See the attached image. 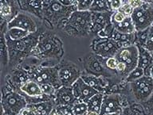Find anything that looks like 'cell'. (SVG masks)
I'll return each instance as SVG.
<instances>
[{"mask_svg": "<svg viewBox=\"0 0 153 115\" xmlns=\"http://www.w3.org/2000/svg\"><path fill=\"white\" fill-rule=\"evenodd\" d=\"M75 10L76 5L65 7L57 0H43V16L53 24H58L64 20L68 21Z\"/></svg>", "mask_w": 153, "mask_h": 115, "instance_id": "obj_1", "label": "cell"}, {"mask_svg": "<svg viewBox=\"0 0 153 115\" xmlns=\"http://www.w3.org/2000/svg\"><path fill=\"white\" fill-rule=\"evenodd\" d=\"M92 24V12L75 10L67 21V26L76 35H85L90 32Z\"/></svg>", "mask_w": 153, "mask_h": 115, "instance_id": "obj_2", "label": "cell"}, {"mask_svg": "<svg viewBox=\"0 0 153 115\" xmlns=\"http://www.w3.org/2000/svg\"><path fill=\"white\" fill-rule=\"evenodd\" d=\"M131 18L136 32L148 29L153 24V8L148 3H145L140 7L134 9Z\"/></svg>", "mask_w": 153, "mask_h": 115, "instance_id": "obj_3", "label": "cell"}, {"mask_svg": "<svg viewBox=\"0 0 153 115\" xmlns=\"http://www.w3.org/2000/svg\"><path fill=\"white\" fill-rule=\"evenodd\" d=\"M2 106L6 115H19L27 106L26 98L16 92H10L2 96Z\"/></svg>", "mask_w": 153, "mask_h": 115, "instance_id": "obj_4", "label": "cell"}, {"mask_svg": "<svg viewBox=\"0 0 153 115\" xmlns=\"http://www.w3.org/2000/svg\"><path fill=\"white\" fill-rule=\"evenodd\" d=\"M119 62L125 64L127 67V76L132 72L139 64V48L136 45L122 47L114 56Z\"/></svg>", "mask_w": 153, "mask_h": 115, "instance_id": "obj_5", "label": "cell"}, {"mask_svg": "<svg viewBox=\"0 0 153 115\" xmlns=\"http://www.w3.org/2000/svg\"><path fill=\"white\" fill-rule=\"evenodd\" d=\"M35 48L38 54L50 57L58 56L60 53H62V47L59 45L58 39L50 35L41 37Z\"/></svg>", "mask_w": 153, "mask_h": 115, "instance_id": "obj_6", "label": "cell"}, {"mask_svg": "<svg viewBox=\"0 0 153 115\" xmlns=\"http://www.w3.org/2000/svg\"><path fill=\"white\" fill-rule=\"evenodd\" d=\"M122 47L112 38H99L93 45V52L102 58L113 57Z\"/></svg>", "mask_w": 153, "mask_h": 115, "instance_id": "obj_7", "label": "cell"}, {"mask_svg": "<svg viewBox=\"0 0 153 115\" xmlns=\"http://www.w3.org/2000/svg\"><path fill=\"white\" fill-rule=\"evenodd\" d=\"M58 67H42L33 74V81L39 84H48L58 89L62 86L58 74Z\"/></svg>", "mask_w": 153, "mask_h": 115, "instance_id": "obj_8", "label": "cell"}, {"mask_svg": "<svg viewBox=\"0 0 153 115\" xmlns=\"http://www.w3.org/2000/svg\"><path fill=\"white\" fill-rule=\"evenodd\" d=\"M58 74L62 86H72L81 76V71L76 65L68 63L58 67Z\"/></svg>", "mask_w": 153, "mask_h": 115, "instance_id": "obj_9", "label": "cell"}, {"mask_svg": "<svg viewBox=\"0 0 153 115\" xmlns=\"http://www.w3.org/2000/svg\"><path fill=\"white\" fill-rule=\"evenodd\" d=\"M7 29L10 28H19L28 31L30 34H34L37 32L38 27L35 22L32 18L25 13L19 12L13 19L7 23Z\"/></svg>", "mask_w": 153, "mask_h": 115, "instance_id": "obj_10", "label": "cell"}, {"mask_svg": "<svg viewBox=\"0 0 153 115\" xmlns=\"http://www.w3.org/2000/svg\"><path fill=\"white\" fill-rule=\"evenodd\" d=\"M72 88H73L74 94L75 98H76V100L80 101V102H84V103H88V101L93 95L99 93V91L86 84L81 77H80L72 85Z\"/></svg>", "mask_w": 153, "mask_h": 115, "instance_id": "obj_11", "label": "cell"}, {"mask_svg": "<svg viewBox=\"0 0 153 115\" xmlns=\"http://www.w3.org/2000/svg\"><path fill=\"white\" fill-rule=\"evenodd\" d=\"M123 110L120 97L117 94L104 95L100 115L120 113Z\"/></svg>", "mask_w": 153, "mask_h": 115, "instance_id": "obj_12", "label": "cell"}, {"mask_svg": "<svg viewBox=\"0 0 153 115\" xmlns=\"http://www.w3.org/2000/svg\"><path fill=\"white\" fill-rule=\"evenodd\" d=\"M53 100L56 105H73L77 102L72 86H62L56 90Z\"/></svg>", "mask_w": 153, "mask_h": 115, "instance_id": "obj_13", "label": "cell"}, {"mask_svg": "<svg viewBox=\"0 0 153 115\" xmlns=\"http://www.w3.org/2000/svg\"><path fill=\"white\" fill-rule=\"evenodd\" d=\"M113 11L107 12H92V24L90 32L98 33L105 26L112 22V16Z\"/></svg>", "mask_w": 153, "mask_h": 115, "instance_id": "obj_14", "label": "cell"}, {"mask_svg": "<svg viewBox=\"0 0 153 115\" xmlns=\"http://www.w3.org/2000/svg\"><path fill=\"white\" fill-rule=\"evenodd\" d=\"M19 8L16 0H2L1 1V17L2 20L10 22L19 12L17 10Z\"/></svg>", "mask_w": 153, "mask_h": 115, "instance_id": "obj_15", "label": "cell"}, {"mask_svg": "<svg viewBox=\"0 0 153 115\" xmlns=\"http://www.w3.org/2000/svg\"><path fill=\"white\" fill-rule=\"evenodd\" d=\"M20 90L26 96L30 97V98L39 97L43 94L40 84L33 80H30V81L23 83L20 86Z\"/></svg>", "mask_w": 153, "mask_h": 115, "instance_id": "obj_16", "label": "cell"}, {"mask_svg": "<svg viewBox=\"0 0 153 115\" xmlns=\"http://www.w3.org/2000/svg\"><path fill=\"white\" fill-rule=\"evenodd\" d=\"M115 41H117L121 47H127V46L135 45L136 41V33L134 34H122L114 29L112 33V37Z\"/></svg>", "mask_w": 153, "mask_h": 115, "instance_id": "obj_17", "label": "cell"}, {"mask_svg": "<svg viewBox=\"0 0 153 115\" xmlns=\"http://www.w3.org/2000/svg\"><path fill=\"white\" fill-rule=\"evenodd\" d=\"M138 46L139 48V67H142L144 72L153 65V57L145 48Z\"/></svg>", "mask_w": 153, "mask_h": 115, "instance_id": "obj_18", "label": "cell"}, {"mask_svg": "<svg viewBox=\"0 0 153 115\" xmlns=\"http://www.w3.org/2000/svg\"><path fill=\"white\" fill-rule=\"evenodd\" d=\"M22 7L24 10L34 13L36 15H43V0H22Z\"/></svg>", "mask_w": 153, "mask_h": 115, "instance_id": "obj_19", "label": "cell"}, {"mask_svg": "<svg viewBox=\"0 0 153 115\" xmlns=\"http://www.w3.org/2000/svg\"><path fill=\"white\" fill-rule=\"evenodd\" d=\"M54 105H56L54 100L45 101L38 103L30 104L31 107L33 108L39 115H50L53 109L54 108Z\"/></svg>", "mask_w": 153, "mask_h": 115, "instance_id": "obj_20", "label": "cell"}, {"mask_svg": "<svg viewBox=\"0 0 153 115\" xmlns=\"http://www.w3.org/2000/svg\"><path fill=\"white\" fill-rule=\"evenodd\" d=\"M81 78L88 85L92 86L93 88H94L99 92L103 93V91H105V88L107 86V84L105 83V80L100 77H96L93 76V75H89V76L82 75Z\"/></svg>", "mask_w": 153, "mask_h": 115, "instance_id": "obj_21", "label": "cell"}, {"mask_svg": "<svg viewBox=\"0 0 153 115\" xmlns=\"http://www.w3.org/2000/svg\"><path fill=\"white\" fill-rule=\"evenodd\" d=\"M113 26L117 31L122 34H129L136 33V29L131 17H127L122 22L118 24H113Z\"/></svg>", "mask_w": 153, "mask_h": 115, "instance_id": "obj_22", "label": "cell"}, {"mask_svg": "<svg viewBox=\"0 0 153 115\" xmlns=\"http://www.w3.org/2000/svg\"><path fill=\"white\" fill-rule=\"evenodd\" d=\"M103 98H104V94L102 92L96 94L92 98L88 101V111H94V112H100L101 105H102Z\"/></svg>", "mask_w": 153, "mask_h": 115, "instance_id": "obj_23", "label": "cell"}, {"mask_svg": "<svg viewBox=\"0 0 153 115\" xmlns=\"http://www.w3.org/2000/svg\"><path fill=\"white\" fill-rule=\"evenodd\" d=\"M30 34L26 30L14 27V28L7 29V34L5 36H6V38L12 40V41H19V40L26 38Z\"/></svg>", "mask_w": 153, "mask_h": 115, "instance_id": "obj_24", "label": "cell"}, {"mask_svg": "<svg viewBox=\"0 0 153 115\" xmlns=\"http://www.w3.org/2000/svg\"><path fill=\"white\" fill-rule=\"evenodd\" d=\"M110 10L106 0H93V4L89 9L91 12H107Z\"/></svg>", "mask_w": 153, "mask_h": 115, "instance_id": "obj_25", "label": "cell"}, {"mask_svg": "<svg viewBox=\"0 0 153 115\" xmlns=\"http://www.w3.org/2000/svg\"><path fill=\"white\" fill-rule=\"evenodd\" d=\"M1 61L2 65H7L8 63V47L4 34L1 35Z\"/></svg>", "mask_w": 153, "mask_h": 115, "instance_id": "obj_26", "label": "cell"}, {"mask_svg": "<svg viewBox=\"0 0 153 115\" xmlns=\"http://www.w3.org/2000/svg\"><path fill=\"white\" fill-rule=\"evenodd\" d=\"M143 75H144V70L142 67L137 66L132 72H131L128 75V76L125 79V81L128 82V84H130L131 82L140 79V78H141Z\"/></svg>", "mask_w": 153, "mask_h": 115, "instance_id": "obj_27", "label": "cell"}, {"mask_svg": "<svg viewBox=\"0 0 153 115\" xmlns=\"http://www.w3.org/2000/svg\"><path fill=\"white\" fill-rule=\"evenodd\" d=\"M72 108H73L74 115L85 114L88 111L87 103L80 102V101H77L76 103H74V105H72Z\"/></svg>", "mask_w": 153, "mask_h": 115, "instance_id": "obj_28", "label": "cell"}, {"mask_svg": "<svg viewBox=\"0 0 153 115\" xmlns=\"http://www.w3.org/2000/svg\"><path fill=\"white\" fill-rule=\"evenodd\" d=\"M93 0H76V10L80 11H87L89 10L93 4Z\"/></svg>", "mask_w": 153, "mask_h": 115, "instance_id": "obj_29", "label": "cell"}, {"mask_svg": "<svg viewBox=\"0 0 153 115\" xmlns=\"http://www.w3.org/2000/svg\"><path fill=\"white\" fill-rule=\"evenodd\" d=\"M148 29H146L142 31L136 32V40L138 41L139 45H136L141 46V47H145L146 41H147V37H148Z\"/></svg>", "mask_w": 153, "mask_h": 115, "instance_id": "obj_30", "label": "cell"}, {"mask_svg": "<svg viewBox=\"0 0 153 115\" xmlns=\"http://www.w3.org/2000/svg\"><path fill=\"white\" fill-rule=\"evenodd\" d=\"M144 48L149 53H153V26L148 28V37H147V41H146L145 47Z\"/></svg>", "mask_w": 153, "mask_h": 115, "instance_id": "obj_31", "label": "cell"}, {"mask_svg": "<svg viewBox=\"0 0 153 115\" xmlns=\"http://www.w3.org/2000/svg\"><path fill=\"white\" fill-rule=\"evenodd\" d=\"M40 86L41 89H42V93L44 94H46V95L50 96H54L56 90H57L54 86L48 84H41Z\"/></svg>", "mask_w": 153, "mask_h": 115, "instance_id": "obj_32", "label": "cell"}, {"mask_svg": "<svg viewBox=\"0 0 153 115\" xmlns=\"http://www.w3.org/2000/svg\"><path fill=\"white\" fill-rule=\"evenodd\" d=\"M55 108L61 115H74L72 105H57Z\"/></svg>", "mask_w": 153, "mask_h": 115, "instance_id": "obj_33", "label": "cell"}, {"mask_svg": "<svg viewBox=\"0 0 153 115\" xmlns=\"http://www.w3.org/2000/svg\"><path fill=\"white\" fill-rule=\"evenodd\" d=\"M126 16L121 13L120 11H116L115 13H113V15L112 16V24H118V23H120L124 21L125 18H126Z\"/></svg>", "mask_w": 153, "mask_h": 115, "instance_id": "obj_34", "label": "cell"}, {"mask_svg": "<svg viewBox=\"0 0 153 115\" xmlns=\"http://www.w3.org/2000/svg\"><path fill=\"white\" fill-rule=\"evenodd\" d=\"M118 63H119V61L117 60V58H115L114 56H113V57H110L106 59L105 65H106V67H107L108 69L116 70L117 69Z\"/></svg>", "mask_w": 153, "mask_h": 115, "instance_id": "obj_35", "label": "cell"}, {"mask_svg": "<svg viewBox=\"0 0 153 115\" xmlns=\"http://www.w3.org/2000/svg\"><path fill=\"white\" fill-rule=\"evenodd\" d=\"M133 8L131 7V6L129 5L128 3H124L123 4V6L121 7V8L120 9L119 11H120L121 13H123L126 17H131V14H132V11H133Z\"/></svg>", "mask_w": 153, "mask_h": 115, "instance_id": "obj_36", "label": "cell"}, {"mask_svg": "<svg viewBox=\"0 0 153 115\" xmlns=\"http://www.w3.org/2000/svg\"><path fill=\"white\" fill-rule=\"evenodd\" d=\"M123 0H113L112 3H110L109 8L112 11H118L123 6Z\"/></svg>", "mask_w": 153, "mask_h": 115, "instance_id": "obj_37", "label": "cell"}, {"mask_svg": "<svg viewBox=\"0 0 153 115\" xmlns=\"http://www.w3.org/2000/svg\"><path fill=\"white\" fill-rule=\"evenodd\" d=\"M20 115H39L38 112L36 111L33 108H32L30 105H27L26 108H24L23 110H22Z\"/></svg>", "mask_w": 153, "mask_h": 115, "instance_id": "obj_38", "label": "cell"}, {"mask_svg": "<svg viewBox=\"0 0 153 115\" xmlns=\"http://www.w3.org/2000/svg\"><path fill=\"white\" fill-rule=\"evenodd\" d=\"M145 3L146 2H144L143 0H128V3L133 9L140 7L141 6H143Z\"/></svg>", "mask_w": 153, "mask_h": 115, "instance_id": "obj_39", "label": "cell"}, {"mask_svg": "<svg viewBox=\"0 0 153 115\" xmlns=\"http://www.w3.org/2000/svg\"><path fill=\"white\" fill-rule=\"evenodd\" d=\"M120 115H138V113L136 110H131L130 108H125L122 110Z\"/></svg>", "mask_w": 153, "mask_h": 115, "instance_id": "obj_40", "label": "cell"}, {"mask_svg": "<svg viewBox=\"0 0 153 115\" xmlns=\"http://www.w3.org/2000/svg\"><path fill=\"white\" fill-rule=\"evenodd\" d=\"M60 3H62L63 6L65 7H71V6L76 5L75 0H57Z\"/></svg>", "mask_w": 153, "mask_h": 115, "instance_id": "obj_41", "label": "cell"}, {"mask_svg": "<svg viewBox=\"0 0 153 115\" xmlns=\"http://www.w3.org/2000/svg\"><path fill=\"white\" fill-rule=\"evenodd\" d=\"M86 114L87 115H100V114H99V113L94 112V111H88Z\"/></svg>", "mask_w": 153, "mask_h": 115, "instance_id": "obj_42", "label": "cell"}, {"mask_svg": "<svg viewBox=\"0 0 153 115\" xmlns=\"http://www.w3.org/2000/svg\"><path fill=\"white\" fill-rule=\"evenodd\" d=\"M105 115H120V113H113V114H107Z\"/></svg>", "mask_w": 153, "mask_h": 115, "instance_id": "obj_43", "label": "cell"}, {"mask_svg": "<svg viewBox=\"0 0 153 115\" xmlns=\"http://www.w3.org/2000/svg\"><path fill=\"white\" fill-rule=\"evenodd\" d=\"M112 1H113V0H106V2H107V3H108V7H109L110 3H112Z\"/></svg>", "mask_w": 153, "mask_h": 115, "instance_id": "obj_44", "label": "cell"}, {"mask_svg": "<svg viewBox=\"0 0 153 115\" xmlns=\"http://www.w3.org/2000/svg\"><path fill=\"white\" fill-rule=\"evenodd\" d=\"M146 3H153V0H143Z\"/></svg>", "mask_w": 153, "mask_h": 115, "instance_id": "obj_45", "label": "cell"}, {"mask_svg": "<svg viewBox=\"0 0 153 115\" xmlns=\"http://www.w3.org/2000/svg\"><path fill=\"white\" fill-rule=\"evenodd\" d=\"M86 114H87V113H86ZM82 114V115H87V114Z\"/></svg>", "mask_w": 153, "mask_h": 115, "instance_id": "obj_46", "label": "cell"}, {"mask_svg": "<svg viewBox=\"0 0 153 115\" xmlns=\"http://www.w3.org/2000/svg\"><path fill=\"white\" fill-rule=\"evenodd\" d=\"M152 57H153V53H152Z\"/></svg>", "mask_w": 153, "mask_h": 115, "instance_id": "obj_47", "label": "cell"}, {"mask_svg": "<svg viewBox=\"0 0 153 115\" xmlns=\"http://www.w3.org/2000/svg\"><path fill=\"white\" fill-rule=\"evenodd\" d=\"M75 2H76V0H75Z\"/></svg>", "mask_w": 153, "mask_h": 115, "instance_id": "obj_48", "label": "cell"}, {"mask_svg": "<svg viewBox=\"0 0 153 115\" xmlns=\"http://www.w3.org/2000/svg\"><path fill=\"white\" fill-rule=\"evenodd\" d=\"M152 26H153V24H152Z\"/></svg>", "mask_w": 153, "mask_h": 115, "instance_id": "obj_49", "label": "cell"}]
</instances>
